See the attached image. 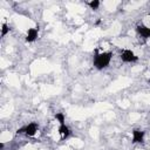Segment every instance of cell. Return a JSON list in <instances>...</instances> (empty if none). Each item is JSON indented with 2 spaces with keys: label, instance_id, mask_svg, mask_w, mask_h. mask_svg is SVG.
I'll return each mask as SVG.
<instances>
[{
  "label": "cell",
  "instance_id": "5b68a950",
  "mask_svg": "<svg viewBox=\"0 0 150 150\" xmlns=\"http://www.w3.org/2000/svg\"><path fill=\"white\" fill-rule=\"evenodd\" d=\"M59 134L61 135V138L64 139V138H67L70 135V130H69V128L66 124H61L60 128H59Z\"/></svg>",
  "mask_w": 150,
  "mask_h": 150
},
{
  "label": "cell",
  "instance_id": "ba28073f",
  "mask_svg": "<svg viewBox=\"0 0 150 150\" xmlns=\"http://www.w3.org/2000/svg\"><path fill=\"white\" fill-rule=\"evenodd\" d=\"M55 118L60 122V124H64V115H63L62 112H57V114L55 115Z\"/></svg>",
  "mask_w": 150,
  "mask_h": 150
},
{
  "label": "cell",
  "instance_id": "277c9868",
  "mask_svg": "<svg viewBox=\"0 0 150 150\" xmlns=\"http://www.w3.org/2000/svg\"><path fill=\"white\" fill-rule=\"evenodd\" d=\"M36 131H38V125L35 123H30L25 127V134L27 136H33V135H35Z\"/></svg>",
  "mask_w": 150,
  "mask_h": 150
},
{
  "label": "cell",
  "instance_id": "8fae6325",
  "mask_svg": "<svg viewBox=\"0 0 150 150\" xmlns=\"http://www.w3.org/2000/svg\"><path fill=\"white\" fill-rule=\"evenodd\" d=\"M18 134H22V132H25V127H22V128H20V129H18V131H16Z\"/></svg>",
  "mask_w": 150,
  "mask_h": 150
},
{
  "label": "cell",
  "instance_id": "8992f818",
  "mask_svg": "<svg viewBox=\"0 0 150 150\" xmlns=\"http://www.w3.org/2000/svg\"><path fill=\"white\" fill-rule=\"evenodd\" d=\"M36 38H38V29H36V28H30V29H28L26 40H27L28 42H32V41H34Z\"/></svg>",
  "mask_w": 150,
  "mask_h": 150
},
{
  "label": "cell",
  "instance_id": "3957f363",
  "mask_svg": "<svg viewBox=\"0 0 150 150\" xmlns=\"http://www.w3.org/2000/svg\"><path fill=\"white\" fill-rule=\"evenodd\" d=\"M143 138H144V131H141V130H134L132 131V142L134 143L143 142Z\"/></svg>",
  "mask_w": 150,
  "mask_h": 150
},
{
  "label": "cell",
  "instance_id": "9c48e42d",
  "mask_svg": "<svg viewBox=\"0 0 150 150\" xmlns=\"http://www.w3.org/2000/svg\"><path fill=\"white\" fill-rule=\"evenodd\" d=\"M89 6H90L93 9H97V8H98V6H100V1H98V0L90 1V2H89Z\"/></svg>",
  "mask_w": 150,
  "mask_h": 150
},
{
  "label": "cell",
  "instance_id": "52a82bcc",
  "mask_svg": "<svg viewBox=\"0 0 150 150\" xmlns=\"http://www.w3.org/2000/svg\"><path fill=\"white\" fill-rule=\"evenodd\" d=\"M137 32H138L143 38H149V36H150V28H148L146 26H138V27H137Z\"/></svg>",
  "mask_w": 150,
  "mask_h": 150
},
{
  "label": "cell",
  "instance_id": "30bf717a",
  "mask_svg": "<svg viewBox=\"0 0 150 150\" xmlns=\"http://www.w3.org/2000/svg\"><path fill=\"white\" fill-rule=\"evenodd\" d=\"M8 30H9L8 26H7L6 23H2V28H1V35H2V36H5V35L8 33Z\"/></svg>",
  "mask_w": 150,
  "mask_h": 150
},
{
  "label": "cell",
  "instance_id": "6da1fadb",
  "mask_svg": "<svg viewBox=\"0 0 150 150\" xmlns=\"http://www.w3.org/2000/svg\"><path fill=\"white\" fill-rule=\"evenodd\" d=\"M111 56L112 54L111 53H102V54H96L95 55V59H94V66L97 68V69H103L105 68L110 60H111Z\"/></svg>",
  "mask_w": 150,
  "mask_h": 150
},
{
  "label": "cell",
  "instance_id": "7a4b0ae2",
  "mask_svg": "<svg viewBox=\"0 0 150 150\" xmlns=\"http://www.w3.org/2000/svg\"><path fill=\"white\" fill-rule=\"evenodd\" d=\"M121 59H122V61H124V62H135V61L138 60V56H136V55L134 54V52H131V50H129V49H125V50L122 52Z\"/></svg>",
  "mask_w": 150,
  "mask_h": 150
}]
</instances>
